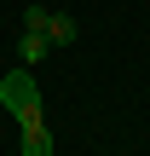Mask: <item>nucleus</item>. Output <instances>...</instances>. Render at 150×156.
I'll return each mask as SVG.
<instances>
[{"label": "nucleus", "instance_id": "f03ea898", "mask_svg": "<svg viewBox=\"0 0 150 156\" xmlns=\"http://www.w3.org/2000/svg\"><path fill=\"white\" fill-rule=\"evenodd\" d=\"M17 156H52V127L46 122H29L23 139H17Z\"/></svg>", "mask_w": 150, "mask_h": 156}, {"label": "nucleus", "instance_id": "39448f33", "mask_svg": "<svg viewBox=\"0 0 150 156\" xmlns=\"http://www.w3.org/2000/svg\"><path fill=\"white\" fill-rule=\"evenodd\" d=\"M23 17H29V23H23V29H40V35H46V23H52V12H46V6H29V12H23Z\"/></svg>", "mask_w": 150, "mask_h": 156}, {"label": "nucleus", "instance_id": "7ed1b4c3", "mask_svg": "<svg viewBox=\"0 0 150 156\" xmlns=\"http://www.w3.org/2000/svg\"><path fill=\"white\" fill-rule=\"evenodd\" d=\"M46 52H52V41H46L40 29H23V35H17V58H23V64H40Z\"/></svg>", "mask_w": 150, "mask_h": 156}, {"label": "nucleus", "instance_id": "20e7f679", "mask_svg": "<svg viewBox=\"0 0 150 156\" xmlns=\"http://www.w3.org/2000/svg\"><path fill=\"white\" fill-rule=\"evenodd\" d=\"M46 41H52V46H75V17L52 12V23H46Z\"/></svg>", "mask_w": 150, "mask_h": 156}, {"label": "nucleus", "instance_id": "f257e3e1", "mask_svg": "<svg viewBox=\"0 0 150 156\" xmlns=\"http://www.w3.org/2000/svg\"><path fill=\"white\" fill-rule=\"evenodd\" d=\"M0 104L17 116V127L40 122V87H35V75H29V69H6V75H0Z\"/></svg>", "mask_w": 150, "mask_h": 156}]
</instances>
